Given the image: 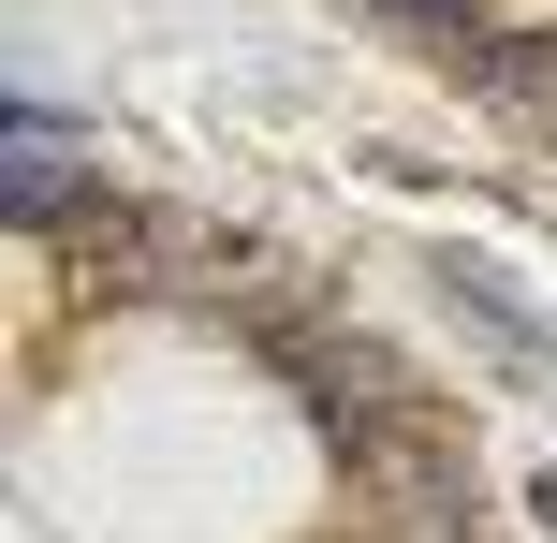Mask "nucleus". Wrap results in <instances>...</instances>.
I'll use <instances>...</instances> for the list:
<instances>
[{
    "mask_svg": "<svg viewBox=\"0 0 557 543\" xmlns=\"http://www.w3.org/2000/svg\"><path fill=\"white\" fill-rule=\"evenodd\" d=\"M250 353H264V368L294 382V397H308V427H323L337 456H367V441H396V427H425V382L396 368V353L367 338V323H337V309H323V323H294V309H264V323H250Z\"/></svg>",
    "mask_w": 557,
    "mask_h": 543,
    "instance_id": "obj_1",
    "label": "nucleus"
},
{
    "mask_svg": "<svg viewBox=\"0 0 557 543\" xmlns=\"http://www.w3.org/2000/svg\"><path fill=\"white\" fill-rule=\"evenodd\" d=\"M59 264H74V309H147V294H176L191 250H176L133 192H88L74 221H59Z\"/></svg>",
    "mask_w": 557,
    "mask_h": 543,
    "instance_id": "obj_2",
    "label": "nucleus"
},
{
    "mask_svg": "<svg viewBox=\"0 0 557 543\" xmlns=\"http://www.w3.org/2000/svg\"><path fill=\"white\" fill-rule=\"evenodd\" d=\"M88 192H103V162H88V147H74V133H59V118L15 88V103H0V206H15L29 235H59Z\"/></svg>",
    "mask_w": 557,
    "mask_h": 543,
    "instance_id": "obj_3",
    "label": "nucleus"
},
{
    "mask_svg": "<svg viewBox=\"0 0 557 543\" xmlns=\"http://www.w3.org/2000/svg\"><path fill=\"white\" fill-rule=\"evenodd\" d=\"M441 294H455V323H470V338L499 353V368H557V338H543L529 309H513V280H499L484 250H441Z\"/></svg>",
    "mask_w": 557,
    "mask_h": 543,
    "instance_id": "obj_4",
    "label": "nucleus"
},
{
    "mask_svg": "<svg viewBox=\"0 0 557 543\" xmlns=\"http://www.w3.org/2000/svg\"><path fill=\"white\" fill-rule=\"evenodd\" d=\"M470 88H484V103H499L529 147H557V45H529V29H484V45H470Z\"/></svg>",
    "mask_w": 557,
    "mask_h": 543,
    "instance_id": "obj_5",
    "label": "nucleus"
},
{
    "mask_svg": "<svg viewBox=\"0 0 557 543\" xmlns=\"http://www.w3.org/2000/svg\"><path fill=\"white\" fill-rule=\"evenodd\" d=\"M367 15H382V29H411V45H455V59L484 45V0H367Z\"/></svg>",
    "mask_w": 557,
    "mask_h": 543,
    "instance_id": "obj_6",
    "label": "nucleus"
},
{
    "mask_svg": "<svg viewBox=\"0 0 557 543\" xmlns=\"http://www.w3.org/2000/svg\"><path fill=\"white\" fill-rule=\"evenodd\" d=\"M529 515H543V529H557V470H543V485H529Z\"/></svg>",
    "mask_w": 557,
    "mask_h": 543,
    "instance_id": "obj_7",
    "label": "nucleus"
},
{
    "mask_svg": "<svg viewBox=\"0 0 557 543\" xmlns=\"http://www.w3.org/2000/svg\"><path fill=\"white\" fill-rule=\"evenodd\" d=\"M441 543H484V529H441Z\"/></svg>",
    "mask_w": 557,
    "mask_h": 543,
    "instance_id": "obj_8",
    "label": "nucleus"
}]
</instances>
